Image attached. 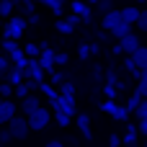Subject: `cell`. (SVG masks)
<instances>
[{
  "label": "cell",
  "instance_id": "obj_16",
  "mask_svg": "<svg viewBox=\"0 0 147 147\" xmlns=\"http://www.w3.org/2000/svg\"><path fill=\"white\" fill-rule=\"evenodd\" d=\"M129 34H132V23H127V21H124V23H119V26L111 31V36H116L119 41H121L124 36H129Z\"/></svg>",
  "mask_w": 147,
  "mask_h": 147
},
{
  "label": "cell",
  "instance_id": "obj_18",
  "mask_svg": "<svg viewBox=\"0 0 147 147\" xmlns=\"http://www.w3.org/2000/svg\"><path fill=\"white\" fill-rule=\"evenodd\" d=\"M140 103H142V93H140V90H134V93L129 96V103H127V111H129V114H132V111H137V106H140Z\"/></svg>",
  "mask_w": 147,
  "mask_h": 147
},
{
  "label": "cell",
  "instance_id": "obj_9",
  "mask_svg": "<svg viewBox=\"0 0 147 147\" xmlns=\"http://www.w3.org/2000/svg\"><path fill=\"white\" fill-rule=\"evenodd\" d=\"M16 114H18L16 103H13L10 98H5V101L0 103V127H3V124H8V121H10V119H13Z\"/></svg>",
  "mask_w": 147,
  "mask_h": 147
},
{
  "label": "cell",
  "instance_id": "obj_33",
  "mask_svg": "<svg viewBox=\"0 0 147 147\" xmlns=\"http://www.w3.org/2000/svg\"><path fill=\"white\" fill-rule=\"evenodd\" d=\"M134 114H137L140 119H145V116H147V98H142V103L137 106V111H134Z\"/></svg>",
  "mask_w": 147,
  "mask_h": 147
},
{
  "label": "cell",
  "instance_id": "obj_31",
  "mask_svg": "<svg viewBox=\"0 0 147 147\" xmlns=\"http://www.w3.org/2000/svg\"><path fill=\"white\" fill-rule=\"evenodd\" d=\"M0 96H3V98H8V96H13V85L3 80V83H0Z\"/></svg>",
  "mask_w": 147,
  "mask_h": 147
},
{
  "label": "cell",
  "instance_id": "obj_32",
  "mask_svg": "<svg viewBox=\"0 0 147 147\" xmlns=\"http://www.w3.org/2000/svg\"><path fill=\"white\" fill-rule=\"evenodd\" d=\"M10 140H13V134H10V129H8V127H5V129H0V147H3V145H8Z\"/></svg>",
  "mask_w": 147,
  "mask_h": 147
},
{
  "label": "cell",
  "instance_id": "obj_7",
  "mask_svg": "<svg viewBox=\"0 0 147 147\" xmlns=\"http://www.w3.org/2000/svg\"><path fill=\"white\" fill-rule=\"evenodd\" d=\"M36 109H41V101H39V96L28 93L26 98H21V114H23V116H31Z\"/></svg>",
  "mask_w": 147,
  "mask_h": 147
},
{
  "label": "cell",
  "instance_id": "obj_5",
  "mask_svg": "<svg viewBox=\"0 0 147 147\" xmlns=\"http://www.w3.org/2000/svg\"><path fill=\"white\" fill-rule=\"evenodd\" d=\"M119 23H124V18H121V10H109V13H103V18H101V26H103V31H114Z\"/></svg>",
  "mask_w": 147,
  "mask_h": 147
},
{
  "label": "cell",
  "instance_id": "obj_39",
  "mask_svg": "<svg viewBox=\"0 0 147 147\" xmlns=\"http://www.w3.org/2000/svg\"><path fill=\"white\" fill-rule=\"evenodd\" d=\"M54 65H67V54H54Z\"/></svg>",
  "mask_w": 147,
  "mask_h": 147
},
{
  "label": "cell",
  "instance_id": "obj_11",
  "mask_svg": "<svg viewBox=\"0 0 147 147\" xmlns=\"http://www.w3.org/2000/svg\"><path fill=\"white\" fill-rule=\"evenodd\" d=\"M39 65H41L47 72H52V67H54V52H52V49H41V54H39Z\"/></svg>",
  "mask_w": 147,
  "mask_h": 147
},
{
  "label": "cell",
  "instance_id": "obj_46",
  "mask_svg": "<svg viewBox=\"0 0 147 147\" xmlns=\"http://www.w3.org/2000/svg\"><path fill=\"white\" fill-rule=\"evenodd\" d=\"M3 101H5V98H3V96H0V103H3Z\"/></svg>",
  "mask_w": 147,
  "mask_h": 147
},
{
  "label": "cell",
  "instance_id": "obj_26",
  "mask_svg": "<svg viewBox=\"0 0 147 147\" xmlns=\"http://www.w3.org/2000/svg\"><path fill=\"white\" fill-rule=\"evenodd\" d=\"M28 93H31V88H28L26 83H21V85H16V88H13V96H18V98H26Z\"/></svg>",
  "mask_w": 147,
  "mask_h": 147
},
{
  "label": "cell",
  "instance_id": "obj_48",
  "mask_svg": "<svg viewBox=\"0 0 147 147\" xmlns=\"http://www.w3.org/2000/svg\"><path fill=\"white\" fill-rule=\"evenodd\" d=\"M137 3H147V0H137Z\"/></svg>",
  "mask_w": 147,
  "mask_h": 147
},
{
  "label": "cell",
  "instance_id": "obj_49",
  "mask_svg": "<svg viewBox=\"0 0 147 147\" xmlns=\"http://www.w3.org/2000/svg\"><path fill=\"white\" fill-rule=\"evenodd\" d=\"M0 26H3V21H0Z\"/></svg>",
  "mask_w": 147,
  "mask_h": 147
},
{
  "label": "cell",
  "instance_id": "obj_12",
  "mask_svg": "<svg viewBox=\"0 0 147 147\" xmlns=\"http://www.w3.org/2000/svg\"><path fill=\"white\" fill-rule=\"evenodd\" d=\"M72 10H75V13H78V16H80V18L85 21V23L90 21V8H88V5H85L83 0H72Z\"/></svg>",
  "mask_w": 147,
  "mask_h": 147
},
{
  "label": "cell",
  "instance_id": "obj_27",
  "mask_svg": "<svg viewBox=\"0 0 147 147\" xmlns=\"http://www.w3.org/2000/svg\"><path fill=\"white\" fill-rule=\"evenodd\" d=\"M140 31H145L147 34V10H140V18H137V23H134Z\"/></svg>",
  "mask_w": 147,
  "mask_h": 147
},
{
  "label": "cell",
  "instance_id": "obj_3",
  "mask_svg": "<svg viewBox=\"0 0 147 147\" xmlns=\"http://www.w3.org/2000/svg\"><path fill=\"white\" fill-rule=\"evenodd\" d=\"M49 119H52V114H49L44 106H41V109H36L31 116H26V121H28V127H31L34 132H41V129L49 124Z\"/></svg>",
  "mask_w": 147,
  "mask_h": 147
},
{
  "label": "cell",
  "instance_id": "obj_2",
  "mask_svg": "<svg viewBox=\"0 0 147 147\" xmlns=\"http://www.w3.org/2000/svg\"><path fill=\"white\" fill-rule=\"evenodd\" d=\"M8 129H10V134H13V140H26L28 132H31L26 116H13V119L8 121Z\"/></svg>",
  "mask_w": 147,
  "mask_h": 147
},
{
  "label": "cell",
  "instance_id": "obj_6",
  "mask_svg": "<svg viewBox=\"0 0 147 147\" xmlns=\"http://www.w3.org/2000/svg\"><path fill=\"white\" fill-rule=\"evenodd\" d=\"M119 47H121V52H124V54H129V57H132V54H134V52L142 47L140 34H129V36H124V39L119 41Z\"/></svg>",
  "mask_w": 147,
  "mask_h": 147
},
{
  "label": "cell",
  "instance_id": "obj_36",
  "mask_svg": "<svg viewBox=\"0 0 147 147\" xmlns=\"http://www.w3.org/2000/svg\"><path fill=\"white\" fill-rule=\"evenodd\" d=\"M137 90L142 93V98H147V78H140V85H137Z\"/></svg>",
  "mask_w": 147,
  "mask_h": 147
},
{
  "label": "cell",
  "instance_id": "obj_10",
  "mask_svg": "<svg viewBox=\"0 0 147 147\" xmlns=\"http://www.w3.org/2000/svg\"><path fill=\"white\" fill-rule=\"evenodd\" d=\"M52 103H54V106H59L65 114L75 116V101H72V96H59V98H54Z\"/></svg>",
  "mask_w": 147,
  "mask_h": 147
},
{
  "label": "cell",
  "instance_id": "obj_45",
  "mask_svg": "<svg viewBox=\"0 0 147 147\" xmlns=\"http://www.w3.org/2000/svg\"><path fill=\"white\" fill-rule=\"evenodd\" d=\"M142 78H147V70H142Z\"/></svg>",
  "mask_w": 147,
  "mask_h": 147
},
{
  "label": "cell",
  "instance_id": "obj_37",
  "mask_svg": "<svg viewBox=\"0 0 147 147\" xmlns=\"http://www.w3.org/2000/svg\"><path fill=\"white\" fill-rule=\"evenodd\" d=\"M137 132H140L142 137H147V116H145V119H140V124H137Z\"/></svg>",
  "mask_w": 147,
  "mask_h": 147
},
{
  "label": "cell",
  "instance_id": "obj_1",
  "mask_svg": "<svg viewBox=\"0 0 147 147\" xmlns=\"http://www.w3.org/2000/svg\"><path fill=\"white\" fill-rule=\"evenodd\" d=\"M23 31H26V18H21V16H10V21L3 26V39L16 41V39L23 36Z\"/></svg>",
  "mask_w": 147,
  "mask_h": 147
},
{
  "label": "cell",
  "instance_id": "obj_24",
  "mask_svg": "<svg viewBox=\"0 0 147 147\" xmlns=\"http://www.w3.org/2000/svg\"><path fill=\"white\" fill-rule=\"evenodd\" d=\"M44 5H49L57 16H62V8H65V0H44Z\"/></svg>",
  "mask_w": 147,
  "mask_h": 147
},
{
  "label": "cell",
  "instance_id": "obj_25",
  "mask_svg": "<svg viewBox=\"0 0 147 147\" xmlns=\"http://www.w3.org/2000/svg\"><path fill=\"white\" fill-rule=\"evenodd\" d=\"M72 28H75V26H72L70 21H62V18L57 21V31H59V34H72Z\"/></svg>",
  "mask_w": 147,
  "mask_h": 147
},
{
  "label": "cell",
  "instance_id": "obj_17",
  "mask_svg": "<svg viewBox=\"0 0 147 147\" xmlns=\"http://www.w3.org/2000/svg\"><path fill=\"white\" fill-rule=\"evenodd\" d=\"M52 106H54V103H52ZM52 116L57 119V124H59V127H67V124H70V114H65L59 106H54V114H52Z\"/></svg>",
  "mask_w": 147,
  "mask_h": 147
},
{
  "label": "cell",
  "instance_id": "obj_35",
  "mask_svg": "<svg viewBox=\"0 0 147 147\" xmlns=\"http://www.w3.org/2000/svg\"><path fill=\"white\" fill-rule=\"evenodd\" d=\"M8 70H10V59H8V57H0V78H3Z\"/></svg>",
  "mask_w": 147,
  "mask_h": 147
},
{
  "label": "cell",
  "instance_id": "obj_23",
  "mask_svg": "<svg viewBox=\"0 0 147 147\" xmlns=\"http://www.w3.org/2000/svg\"><path fill=\"white\" fill-rule=\"evenodd\" d=\"M39 90H41V93H47V96H49L52 101H54V98H59V93H57V90H54V88H52L49 83H39Z\"/></svg>",
  "mask_w": 147,
  "mask_h": 147
},
{
  "label": "cell",
  "instance_id": "obj_8",
  "mask_svg": "<svg viewBox=\"0 0 147 147\" xmlns=\"http://www.w3.org/2000/svg\"><path fill=\"white\" fill-rule=\"evenodd\" d=\"M0 80H5V83H10L13 88H16V85H21V83L26 80V75H23V67H18V65H13V67H10V70H8V72L3 75Z\"/></svg>",
  "mask_w": 147,
  "mask_h": 147
},
{
  "label": "cell",
  "instance_id": "obj_4",
  "mask_svg": "<svg viewBox=\"0 0 147 147\" xmlns=\"http://www.w3.org/2000/svg\"><path fill=\"white\" fill-rule=\"evenodd\" d=\"M44 67L39 65V59H28V65H26V70H23V75H26V80H36V83H44Z\"/></svg>",
  "mask_w": 147,
  "mask_h": 147
},
{
  "label": "cell",
  "instance_id": "obj_13",
  "mask_svg": "<svg viewBox=\"0 0 147 147\" xmlns=\"http://www.w3.org/2000/svg\"><path fill=\"white\" fill-rule=\"evenodd\" d=\"M121 18H124L127 23H137V18H140V8H137V5H127V8H121Z\"/></svg>",
  "mask_w": 147,
  "mask_h": 147
},
{
  "label": "cell",
  "instance_id": "obj_28",
  "mask_svg": "<svg viewBox=\"0 0 147 147\" xmlns=\"http://www.w3.org/2000/svg\"><path fill=\"white\" fill-rule=\"evenodd\" d=\"M101 111H106V114H111V116H114V114H116V103L109 98V101H103V103H101Z\"/></svg>",
  "mask_w": 147,
  "mask_h": 147
},
{
  "label": "cell",
  "instance_id": "obj_34",
  "mask_svg": "<svg viewBox=\"0 0 147 147\" xmlns=\"http://www.w3.org/2000/svg\"><path fill=\"white\" fill-rule=\"evenodd\" d=\"M98 8L103 13H109V10H114V0H98Z\"/></svg>",
  "mask_w": 147,
  "mask_h": 147
},
{
  "label": "cell",
  "instance_id": "obj_22",
  "mask_svg": "<svg viewBox=\"0 0 147 147\" xmlns=\"http://www.w3.org/2000/svg\"><path fill=\"white\" fill-rule=\"evenodd\" d=\"M23 52H26L28 57L39 59V54H41V47H39V44H26V47H23Z\"/></svg>",
  "mask_w": 147,
  "mask_h": 147
},
{
  "label": "cell",
  "instance_id": "obj_20",
  "mask_svg": "<svg viewBox=\"0 0 147 147\" xmlns=\"http://www.w3.org/2000/svg\"><path fill=\"white\" fill-rule=\"evenodd\" d=\"M13 0H0V18H10L13 16Z\"/></svg>",
  "mask_w": 147,
  "mask_h": 147
},
{
  "label": "cell",
  "instance_id": "obj_50",
  "mask_svg": "<svg viewBox=\"0 0 147 147\" xmlns=\"http://www.w3.org/2000/svg\"><path fill=\"white\" fill-rule=\"evenodd\" d=\"M145 147H147V142H145Z\"/></svg>",
  "mask_w": 147,
  "mask_h": 147
},
{
  "label": "cell",
  "instance_id": "obj_15",
  "mask_svg": "<svg viewBox=\"0 0 147 147\" xmlns=\"http://www.w3.org/2000/svg\"><path fill=\"white\" fill-rule=\"evenodd\" d=\"M132 62H134L140 70H147V47H140V49L132 54Z\"/></svg>",
  "mask_w": 147,
  "mask_h": 147
},
{
  "label": "cell",
  "instance_id": "obj_47",
  "mask_svg": "<svg viewBox=\"0 0 147 147\" xmlns=\"http://www.w3.org/2000/svg\"><path fill=\"white\" fill-rule=\"evenodd\" d=\"M34 3H44V0H34Z\"/></svg>",
  "mask_w": 147,
  "mask_h": 147
},
{
  "label": "cell",
  "instance_id": "obj_40",
  "mask_svg": "<svg viewBox=\"0 0 147 147\" xmlns=\"http://www.w3.org/2000/svg\"><path fill=\"white\" fill-rule=\"evenodd\" d=\"M109 145H111V147H119V145H121V137H119V134H111Z\"/></svg>",
  "mask_w": 147,
  "mask_h": 147
},
{
  "label": "cell",
  "instance_id": "obj_30",
  "mask_svg": "<svg viewBox=\"0 0 147 147\" xmlns=\"http://www.w3.org/2000/svg\"><path fill=\"white\" fill-rule=\"evenodd\" d=\"M78 57L85 62V59L90 57V47H88V44H80V47H78Z\"/></svg>",
  "mask_w": 147,
  "mask_h": 147
},
{
  "label": "cell",
  "instance_id": "obj_43",
  "mask_svg": "<svg viewBox=\"0 0 147 147\" xmlns=\"http://www.w3.org/2000/svg\"><path fill=\"white\" fill-rule=\"evenodd\" d=\"M52 80H54L57 85H62V80H65V75H52Z\"/></svg>",
  "mask_w": 147,
  "mask_h": 147
},
{
  "label": "cell",
  "instance_id": "obj_44",
  "mask_svg": "<svg viewBox=\"0 0 147 147\" xmlns=\"http://www.w3.org/2000/svg\"><path fill=\"white\" fill-rule=\"evenodd\" d=\"M106 96H109V98H114V96H116V93H114V85H106Z\"/></svg>",
  "mask_w": 147,
  "mask_h": 147
},
{
  "label": "cell",
  "instance_id": "obj_38",
  "mask_svg": "<svg viewBox=\"0 0 147 147\" xmlns=\"http://www.w3.org/2000/svg\"><path fill=\"white\" fill-rule=\"evenodd\" d=\"M62 96H75V88H72V83H62Z\"/></svg>",
  "mask_w": 147,
  "mask_h": 147
},
{
  "label": "cell",
  "instance_id": "obj_14",
  "mask_svg": "<svg viewBox=\"0 0 147 147\" xmlns=\"http://www.w3.org/2000/svg\"><path fill=\"white\" fill-rule=\"evenodd\" d=\"M78 116V127H80V132L85 134V140H90L93 137V132H90V116H85V114H75Z\"/></svg>",
  "mask_w": 147,
  "mask_h": 147
},
{
  "label": "cell",
  "instance_id": "obj_29",
  "mask_svg": "<svg viewBox=\"0 0 147 147\" xmlns=\"http://www.w3.org/2000/svg\"><path fill=\"white\" fill-rule=\"evenodd\" d=\"M13 5H21L26 13H34V0H13Z\"/></svg>",
  "mask_w": 147,
  "mask_h": 147
},
{
  "label": "cell",
  "instance_id": "obj_21",
  "mask_svg": "<svg viewBox=\"0 0 147 147\" xmlns=\"http://www.w3.org/2000/svg\"><path fill=\"white\" fill-rule=\"evenodd\" d=\"M124 67L129 70V75H132V78H137V80L142 78V70H140V67H137V65L132 62V57H127V59H124Z\"/></svg>",
  "mask_w": 147,
  "mask_h": 147
},
{
  "label": "cell",
  "instance_id": "obj_42",
  "mask_svg": "<svg viewBox=\"0 0 147 147\" xmlns=\"http://www.w3.org/2000/svg\"><path fill=\"white\" fill-rule=\"evenodd\" d=\"M47 147H65L59 140H52V142H47Z\"/></svg>",
  "mask_w": 147,
  "mask_h": 147
},
{
  "label": "cell",
  "instance_id": "obj_19",
  "mask_svg": "<svg viewBox=\"0 0 147 147\" xmlns=\"http://www.w3.org/2000/svg\"><path fill=\"white\" fill-rule=\"evenodd\" d=\"M137 134H140V132H137V127H127V132H124L121 142H124V145H134V142H137Z\"/></svg>",
  "mask_w": 147,
  "mask_h": 147
},
{
  "label": "cell",
  "instance_id": "obj_41",
  "mask_svg": "<svg viewBox=\"0 0 147 147\" xmlns=\"http://www.w3.org/2000/svg\"><path fill=\"white\" fill-rule=\"evenodd\" d=\"M67 21H70V23H72V26H78V23H80V21H83V18H80V16H78V13H72V16H67Z\"/></svg>",
  "mask_w": 147,
  "mask_h": 147
}]
</instances>
